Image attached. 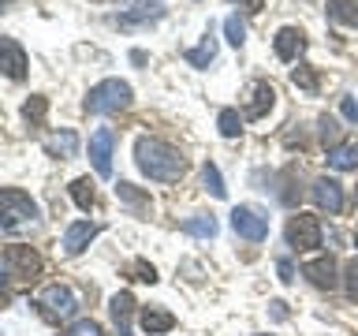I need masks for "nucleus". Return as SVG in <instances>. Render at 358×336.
Here are the masks:
<instances>
[{
	"mask_svg": "<svg viewBox=\"0 0 358 336\" xmlns=\"http://www.w3.org/2000/svg\"><path fill=\"white\" fill-rule=\"evenodd\" d=\"M134 161H138V168L150 179H157V183H176V179L187 172V157L161 139H138L134 142Z\"/></svg>",
	"mask_w": 358,
	"mask_h": 336,
	"instance_id": "nucleus-1",
	"label": "nucleus"
},
{
	"mask_svg": "<svg viewBox=\"0 0 358 336\" xmlns=\"http://www.w3.org/2000/svg\"><path fill=\"white\" fill-rule=\"evenodd\" d=\"M127 105H131V86L120 83V78H105L86 94V112H94V116H112Z\"/></svg>",
	"mask_w": 358,
	"mask_h": 336,
	"instance_id": "nucleus-2",
	"label": "nucleus"
},
{
	"mask_svg": "<svg viewBox=\"0 0 358 336\" xmlns=\"http://www.w3.org/2000/svg\"><path fill=\"white\" fill-rule=\"evenodd\" d=\"M34 217H38V202L27 190H15V187L0 190V232H11Z\"/></svg>",
	"mask_w": 358,
	"mask_h": 336,
	"instance_id": "nucleus-3",
	"label": "nucleus"
},
{
	"mask_svg": "<svg viewBox=\"0 0 358 336\" xmlns=\"http://www.w3.org/2000/svg\"><path fill=\"white\" fill-rule=\"evenodd\" d=\"M284 235H287V246H295V251H317L321 246V220L313 213H295L287 220Z\"/></svg>",
	"mask_w": 358,
	"mask_h": 336,
	"instance_id": "nucleus-4",
	"label": "nucleus"
},
{
	"mask_svg": "<svg viewBox=\"0 0 358 336\" xmlns=\"http://www.w3.org/2000/svg\"><path fill=\"white\" fill-rule=\"evenodd\" d=\"M0 265L8 269L11 280H34V276L41 273V258H38V251H30V246H22V243L8 246V251L0 254Z\"/></svg>",
	"mask_w": 358,
	"mask_h": 336,
	"instance_id": "nucleus-5",
	"label": "nucleus"
},
{
	"mask_svg": "<svg viewBox=\"0 0 358 336\" xmlns=\"http://www.w3.org/2000/svg\"><path fill=\"white\" fill-rule=\"evenodd\" d=\"M38 307H41V318L60 321V318H71V314L78 310V299L71 295V288L49 284V288L38 291Z\"/></svg>",
	"mask_w": 358,
	"mask_h": 336,
	"instance_id": "nucleus-6",
	"label": "nucleus"
},
{
	"mask_svg": "<svg viewBox=\"0 0 358 336\" xmlns=\"http://www.w3.org/2000/svg\"><path fill=\"white\" fill-rule=\"evenodd\" d=\"M231 228L239 239H250V243H262L265 235H268V217L262 209H254V206H235L231 209Z\"/></svg>",
	"mask_w": 358,
	"mask_h": 336,
	"instance_id": "nucleus-7",
	"label": "nucleus"
},
{
	"mask_svg": "<svg viewBox=\"0 0 358 336\" xmlns=\"http://www.w3.org/2000/svg\"><path fill=\"white\" fill-rule=\"evenodd\" d=\"M112 146H116V134L108 127H101L94 139H90V161H94V172L101 179L112 176Z\"/></svg>",
	"mask_w": 358,
	"mask_h": 336,
	"instance_id": "nucleus-8",
	"label": "nucleus"
},
{
	"mask_svg": "<svg viewBox=\"0 0 358 336\" xmlns=\"http://www.w3.org/2000/svg\"><path fill=\"white\" fill-rule=\"evenodd\" d=\"M273 101H276V90L268 86V83H262V78H257V83H250V86H246L243 116H246V120H262L265 112L273 108Z\"/></svg>",
	"mask_w": 358,
	"mask_h": 336,
	"instance_id": "nucleus-9",
	"label": "nucleus"
},
{
	"mask_svg": "<svg viewBox=\"0 0 358 336\" xmlns=\"http://www.w3.org/2000/svg\"><path fill=\"white\" fill-rule=\"evenodd\" d=\"M0 71L8 78H27V52H22V45L15 38H0Z\"/></svg>",
	"mask_w": 358,
	"mask_h": 336,
	"instance_id": "nucleus-10",
	"label": "nucleus"
},
{
	"mask_svg": "<svg viewBox=\"0 0 358 336\" xmlns=\"http://www.w3.org/2000/svg\"><path fill=\"white\" fill-rule=\"evenodd\" d=\"M101 228H97V224H90V220H75V224H67V232H64V254H83L86 251V246L90 243H94V235H97Z\"/></svg>",
	"mask_w": 358,
	"mask_h": 336,
	"instance_id": "nucleus-11",
	"label": "nucleus"
},
{
	"mask_svg": "<svg viewBox=\"0 0 358 336\" xmlns=\"http://www.w3.org/2000/svg\"><path fill=\"white\" fill-rule=\"evenodd\" d=\"M302 273H306V276H310V284H313V288H321V291H332L336 284H340V276H336L340 269H336L332 258H313V262L302 265Z\"/></svg>",
	"mask_w": 358,
	"mask_h": 336,
	"instance_id": "nucleus-12",
	"label": "nucleus"
},
{
	"mask_svg": "<svg viewBox=\"0 0 358 336\" xmlns=\"http://www.w3.org/2000/svg\"><path fill=\"white\" fill-rule=\"evenodd\" d=\"M276 56H280V60H299V56L302 52H306V34H302L299 27H284V30H280L276 34Z\"/></svg>",
	"mask_w": 358,
	"mask_h": 336,
	"instance_id": "nucleus-13",
	"label": "nucleus"
},
{
	"mask_svg": "<svg viewBox=\"0 0 358 336\" xmlns=\"http://www.w3.org/2000/svg\"><path fill=\"white\" fill-rule=\"evenodd\" d=\"M310 195H313V202H317L321 209H329V213L343 209V187L336 183V179H329V176H321L317 183L310 187Z\"/></svg>",
	"mask_w": 358,
	"mask_h": 336,
	"instance_id": "nucleus-14",
	"label": "nucleus"
},
{
	"mask_svg": "<svg viewBox=\"0 0 358 336\" xmlns=\"http://www.w3.org/2000/svg\"><path fill=\"white\" fill-rule=\"evenodd\" d=\"M131 314H134L131 291H116L112 295V325H116V336H131Z\"/></svg>",
	"mask_w": 358,
	"mask_h": 336,
	"instance_id": "nucleus-15",
	"label": "nucleus"
},
{
	"mask_svg": "<svg viewBox=\"0 0 358 336\" xmlns=\"http://www.w3.org/2000/svg\"><path fill=\"white\" fill-rule=\"evenodd\" d=\"M142 329L150 336H161L168 329H176V314H168L164 307H142Z\"/></svg>",
	"mask_w": 358,
	"mask_h": 336,
	"instance_id": "nucleus-16",
	"label": "nucleus"
},
{
	"mask_svg": "<svg viewBox=\"0 0 358 336\" xmlns=\"http://www.w3.org/2000/svg\"><path fill=\"white\" fill-rule=\"evenodd\" d=\"M45 153L49 157H75L78 153V134L75 131H60L45 139Z\"/></svg>",
	"mask_w": 358,
	"mask_h": 336,
	"instance_id": "nucleus-17",
	"label": "nucleus"
},
{
	"mask_svg": "<svg viewBox=\"0 0 358 336\" xmlns=\"http://www.w3.org/2000/svg\"><path fill=\"white\" fill-rule=\"evenodd\" d=\"M329 164L336 168V172H351V168H358V142H347V146L329 150Z\"/></svg>",
	"mask_w": 358,
	"mask_h": 336,
	"instance_id": "nucleus-18",
	"label": "nucleus"
},
{
	"mask_svg": "<svg viewBox=\"0 0 358 336\" xmlns=\"http://www.w3.org/2000/svg\"><path fill=\"white\" fill-rule=\"evenodd\" d=\"M116 198H120L127 209H134V213H145V209H150V195H142L134 183H123V179L116 183Z\"/></svg>",
	"mask_w": 358,
	"mask_h": 336,
	"instance_id": "nucleus-19",
	"label": "nucleus"
},
{
	"mask_svg": "<svg viewBox=\"0 0 358 336\" xmlns=\"http://www.w3.org/2000/svg\"><path fill=\"white\" fill-rule=\"evenodd\" d=\"M329 19L343 27H358V0H329Z\"/></svg>",
	"mask_w": 358,
	"mask_h": 336,
	"instance_id": "nucleus-20",
	"label": "nucleus"
},
{
	"mask_svg": "<svg viewBox=\"0 0 358 336\" xmlns=\"http://www.w3.org/2000/svg\"><path fill=\"white\" fill-rule=\"evenodd\" d=\"M183 232L198 235V239H213V235H217V220H213L209 213H194L190 220H183Z\"/></svg>",
	"mask_w": 358,
	"mask_h": 336,
	"instance_id": "nucleus-21",
	"label": "nucleus"
},
{
	"mask_svg": "<svg viewBox=\"0 0 358 336\" xmlns=\"http://www.w3.org/2000/svg\"><path fill=\"white\" fill-rule=\"evenodd\" d=\"M71 198H75L78 209H94L97 190H94V183H90V176H83V179H75V183H71Z\"/></svg>",
	"mask_w": 358,
	"mask_h": 336,
	"instance_id": "nucleus-22",
	"label": "nucleus"
},
{
	"mask_svg": "<svg viewBox=\"0 0 358 336\" xmlns=\"http://www.w3.org/2000/svg\"><path fill=\"white\" fill-rule=\"evenodd\" d=\"M213 56H217V41L206 38V41L198 45V49L187 52V64H190V67H206V64H213Z\"/></svg>",
	"mask_w": 358,
	"mask_h": 336,
	"instance_id": "nucleus-23",
	"label": "nucleus"
},
{
	"mask_svg": "<svg viewBox=\"0 0 358 336\" xmlns=\"http://www.w3.org/2000/svg\"><path fill=\"white\" fill-rule=\"evenodd\" d=\"M201 183H206V190H209L213 198H224V195H228V187H224L217 164H206V168H201Z\"/></svg>",
	"mask_w": 358,
	"mask_h": 336,
	"instance_id": "nucleus-24",
	"label": "nucleus"
},
{
	"mask_svg": "<svg viewBox=\"0 0 358 336\" xmlns=\"http://www.w3.org/2000/svg\"><path fill=\"white\" fill-rule=\"evenodd\" d=\"M217 123H220V134H224V139H235V134L243 131V116H239L235 108H224L220 116H217Z\"/></svg>",
	"mask_w": 358,
	"mask_h": 336,
	"instance_id": "nucleus-25",
	"label": "nucleus"
},
{
	"mask_svg": "<svg viewBox=\"0 0 358 336\" xmlns=\"http://www.w3.org/2000/svg\"><path fill=\"white\" fill-rule=\"evenodd\" d=\"M45 108H49V101H45V97H30L27 105H22V116H27V123H34V127H41Z\"/></svg>",
	"mask_w": 358,
	"mask_h": 336,
	"instance_id": "nucleus-26",
	"label": "nucleus"
},
{
	"mask_svg": "<svg viewBox=\"0 0 358 336\" xmlns=\"http://www.w3.org/2000/svg\"><path fill=\"white\" fill-rule=\"evenodd\" d=\"M291 83L299 90H306V94H317V75H313V67H299V71H291Z\"/></svg>",
	"mask_w": 358,
	"mask_h": 336,
	"instance_id": "nucleus-27",
	"label": "nucleus"
},
{
	"mask_svg": "<svg viewBox=\"0 0 358 336\" xmlns=\"http://www.w3.org/2000/svg\"><path fill=\"white\" fill-rule=\"evenodd\" d=\"M317 127H321L324 146H332V150H336V146H340V123H336L332 116H321V120H317Z\"/></svg>",
	"mask_w": 358,
	"mask_h": 336,
	"instance_id": "nucleus-28",
	"label": "nucleus"
},
{
	"mask_svg": "<svg viewBox=\"0 0 358 336\" xmlns=\"http://www.w3.org/2000/svg\"><path fill=\"white\" fill-rule=\"evenodd\" d=\"M224 30H228V41L235 45V49H239V45L246 41V27H243L239 15H228V19H224Z\"/></svg>",
	"mask_w": 358,
	"mask_h": 336,
	"instance_id": "nucleus-29",
	"label": "nucleus"
},
{
	"mask_svg": "<svg viewBox=\"0 0 358 336\" xmlns=\"http://www.w3.org/2000/svg\"><path fill=\"white\" fill-rule=\"evenodd\" d=\"M343 288L351 299H358V258H351V262L343 265Z\"/></svg>",
	"mask_w": 358,
	"mask_h": 336,
	"instance_id": "nucleus-30",
	"label": "nucleus"
},
{
	"mask_svg": "<svg viewBox=\"0 0 358 336\" xmlns=\"http://www.w3.org/2000/svg\"><path fill=\"white\" fill-rule=\"evenodd\" d=\"M164 11L157 8V4H150V8H142V11H131V15H123L120 19V27H134V22H142V19H161Z\"/></svg>",
	"mask_w": 358,
	"mask_h": 336,
	"instance_id": "nucleus-31",
	"label": "nucleus"
},
{
	"mask_svg": "<svg viewBox=\"0 0 358 336\" xmlns=\"http://www.w3.org/2000/svg\"><path fill=\"white\" fill-rule=\"evenodd\" d=\"M64 336H101V325H97V321H90V318H83V321H75Z\"/></svg>",
	"mask_w": 358,
	"mask_h": 336,
	"instance_id": "nucleus-32",
	"label": "nucleus"
},
{
	"mask_svg": "<svg viewBox=\"0 0 358 336\" xmlns=\"http://www.w3.org/2000/svg\"><path fill=\"white\" fill-rule=\"evenodd\" d=\"M131 273H134V280H145V284H153V280H157V269L145 265V262H134Z\"/></svg>",
	"mask_w": 358,
	"mask_h": 336,
	"instance_id": "nucleus-33",
	"label": "nucleus"
},
{
	"mask_svg": "<svg viewBox=\"0 0 358 336\" xmlns=\"http://www.w3.org/2000/svg\"><path fill=\"white\" fill-rule=\"evenodd\" d=\"M340 112H343V120L358 123V101H355V97H343V101H340Z\"/></svg>",
	"mask_w": 358,
	"mask_h": 336,
	"instance_id": "nucleus-34",
	"label": "nucleus"
},
{
	"mask_svg": "<svg viewBox=\"0 0 358 336\" xmlns=\"http://www.w3.org/2000/svg\"><path fill=\"white\" fill-rule=\"evenodd\" d=\"M276 269H280V280H284V284H291V280H295V265H291L287 258H280Z\"/></svg>",
	"mask_w": 358,
	"mask_h": 336,
	"instance_id": "nucleus-35",
	"label": "nucleus"
},
{
	"mask_svg": "<svg viewBox=\"0 0 358 336\" xmlns=\"http://www.w3.org/2000/svg\"><path fill=\"white\" fill-rule=\"evenodd\" d=\"M11 299V288H8V269L0 265V302H8Z\"/></svg>",
	"mask_w": 358,
	"mask_h": 336,
	"instance_id": "nucleus-36",
	"label": "nucleus"
},
{
	"mask_svg": "<svg viewBox=\"0 0 358 336\" xmlns=\"http://www.w3.org/2000/svg\"><path fill=\"white\" fill-rule=\"evenodd\" d=\"M235 4H243V8H250V11H257V8H262V0H235Z\"/></svg>",
	"mask_w": 358,
	"mask_h": 336,
	"instance_id": "nucleus-37",
	"label": "nucleus"
},
{
	"mask_svg": "<svg viewBox=\"0 0 358 336\" xmlns=\"http://www.w3.org/2000/svg\"><path fill=\"white\" fill-rule=\"evenodd\" d=\"M11 4H15V0H0V11H8Z\"/></svg>",
	"mask_w": 358,
	"mask_h": 336,
	"instance_id": "nucleus-38",
	"label": "nucleus"
},
{
	"mask_svg": "<svg viewBox=\"0 0 358 336\" xmlns=\"http://www.w3.org/2000/svg\"><path fill=\"white\" fill-rule=\"evenodd\" d=\"M355 239H358V232H355Z\"/></svg>",
	"mask_w": 358,
	"mask_h": 336,
	"instance_id": "nucleus-39",
	"label": "nucleus"
}]
</instances>
